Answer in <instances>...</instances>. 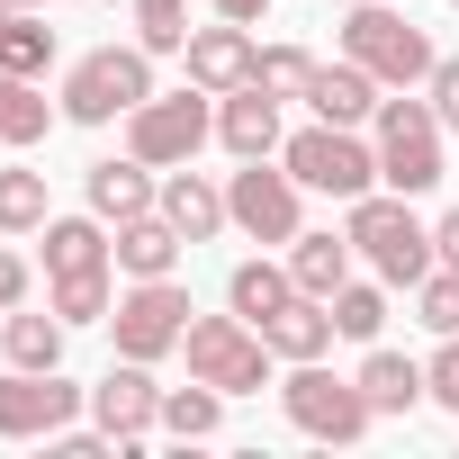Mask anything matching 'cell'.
Returning a JSON list of instances; mask_svg holds the SVG:
<instances>
[{"instance_id":"cell-1","label":"cell","mask_w":459,"mask_h":459,"mask_svg":"<svg viewBox=\"0 0 459 459\" xmlns=\"http://www.w3.org/2000/svg\"><path fill=\"white\" fill-rule=\"evenodd\" d=\"M342 235H351V253L387 280V289H414L441 253H432V225L414 216V198L405 189H360L351 198V216H342Z\"/></svg>"},{"instance_id":"cell-2","label":"cell","mask_w":459,"mask_h":459,"mask_svg":"<svg viewBox=\"0 0 459 459\" xmlns=\"http://www.w3.org/2000/svg\"><path fill=\"white\" fill-rule=\"evenodd\" d=\"M441 117H432V100H414V91H387L378 100V117H369V144H378V189H405V198H423V189H441L450 180V162H441Z\"/></svg>"},{"instance_id":"cell-3","label":"cell","mask_w":459,"mask_h":459,"mask_svg":"<svg viewBox=\"0 0 459 459\" xmlns=\"http://www.w3.org/2000/svg\"><path fill=\"white\" fill-rule=\"evenodd\" d=\"M342 55H351L378 91H423L432 64H441V46H432L405 10H387V0H360V10H342Z\"/></svg>"},{"instance_id":"cell-4","label":"cell","mask_w":459,"mask_h":459,"mask_svg":"<svg viewBox=\"0 0 459 459\" xmlns=\"http://www.w3.org/2000/svg\"><path fill=\"white\" fill-rule=\"evenodd\" d=\"M153 100V46H91L73 73H64V117L73 126H117Z\"/></svg>"},{"instance_id":"cell-5","label":"cell","mask_w":459,"mask_h":459,"mask_svg":"<svg viewBox=\"0 0 459 459\" xmlns=\"http://www.w3.org/2000/svg\"><path fill=\"white\" fill-rule=\"evenodd\" d=\"M180 360H189V378H207V387H225V396H262L280 351H271V333H262V325H244L235 307H225V316H189Z\"/></svg>"},{"instance_id":"cell-6","label":"cell","mask_w":459,"mask_h":459,"mask_svg":"<svg viewBox=\"0 0 459 459\" xmlns=\"http://www.w3.org/2000/svg\"><path fill=\"white\" fill-rule=\"evenodd\" d=\"M207 135H216V91H198V82L153 91V100L126 117V153H135V162H153V171L198 162V144H207Z\"/></svg>"},{"instance_id":"cell-7","label":"cell","mask_w":459,"mask_h":459,"mask_svg":"<svg viewBox=\"0 0 459 459\" xmlns=\"http://www.w3.org/2000/svg\"><path fill=\"white\" fill-rule=\"evenodd\" d=\"M280 162L298 171V189H316V198H360V189H378V144H360V126H298L289 144H280Z\"/></svg>"},{"instance_id":"cell-8","label":"cell","mask_w":459,"mask_h":459,"mask_svg":"<svg viewBox=\"0 0 459 459\" xmlns=\"http://www.w3.org/2000/svg\"><path fill=\"white\" fill-rule=\"evenodd\" d=\"M280 405H289V423H298L307 441H360V432L378 423V405L360 396V378H333L325 360H289Z\"/></svg>"},{"instance_id":"cell-9","label":"cell","mask_w":459,"mask_h":459,"mask_svg":"<svg viewBox=\"0 0 459 459\" xmlns=\"http://www.w3.org/2000/svg\"><path fill=\"white\" fill-rule=\"evenodd\" d=\"M225 216H235L253 244H289L307 225V189H298V171L280 153H262V162H244L235 180H225Z\"/></svg>"},{"instance_id":"cell-10","label":"cell","mask_w":459,"mask_h":459,"mask_svg":"<svg viewBox=\"0 0 459 459\" xmlns=\"http://www.w3.org/2000/svg\"><path fill=\"white\" fill-rule=\"evenodd\" d=\"M189 289L180 280H135L117 307H108V333H117V360H162V351H180V333H189Z\"/></svg>"},{"instance_id":"cell-11","label":"cell","mask_w":459,"mask_h":459,"mask_svg":"<svg viewBox=\"0 0 459 459\" xmlns=\"http://www.w3.org/2000/svg\"><path fill=\"white\" fill-rule=\"evenodd\" d=\"M82 405L91 387H73L64 369H10L0 378V441H55Z\"/></svg>"},{"instance_id":"cell-12","label":"cell","mask_w":459,"mask_h":459,"mask_svg":"<svg viewBox=\"0 0 459 459\" xmlns=\"http://www.w3.org/2000/svg\"><path fill=\"white\" fill-rule=\"evenodd\" d=\"M180 64H189V82L198 91H244V82H262V46H253V28L244 19H216V28H189V46H180Z\"/></svg>"},{"instance_id":"cell-13","label":"cell","mask_w":459,"mask_h":459,"mask_svg":"<svg viewBox=\"0 0 459 459\" xmlns=\"http://www.w3.org/2000/svg\"><path fill=\"white\" fill-rule=\"evenodd\" d=\"M91 414H100V432H117L126 450H144V432L162 423V387H153V360H117V369L91 387Z\"/></svg>"},{"instance_id":"cell-14","label":"cell","mask_w":459,"mask_h":459,"mask_svg":"<svg viewBox=\"0 0 459 459\" xmlns=\"http://www.w3.org/2000/svg\"><path fill=\"white\" fill-rule=\"evenodd\" d=\"M280 91H262V82H244V91H225L216 100V144L235 153V162H262V153H280L289 144V126H280Z\"/></svg>"},{"instance_id":"cell-15","label":"cell","mask_w":459,"mask_h":459,"mask_svg":"<svg viewBox=\"0 0 459 459\" xmlns=\"http://www.w3.org/2000/svg\"><path fill=\"white\" fill-rule=\"evenodd\" d=\"M82 198H91V216L126 225V216H144V207L162 198V171H153V162H135V153H108V162H91V171H82Z\"/></svg>"},{"instance_id":"cell-16","label":"cell","mask_w":459,"mask_h":459,"mask_svg":"<svg viewBox=\"0 0 459 459\" xmlns=\"http://www.w3.org/2000/svg\"><path fill=\"white\" fill-rule=\"evenodd\" d=\"M46 280H73V271H117V235L108 216H46Z\"/></svg>"},{"instance_id":"cell-17","label":"cell","mask_w":459,"mask_h":459,"mask_svg":"<svg viewBox=\"0 0 459 459\" xmlns=\"http://www.w3.org/2000/svg\"><path fill=\"white\" fill-rule=\"evenodd\" d=\"M180 253H189V235H180L162 207H144V216H126V225H117V271H126V280H171V271H180Z\"/></svg>"},{"instance_id":"cell-18","label":"cell","mask_w":459,"mask_h":459,"mask_svg":"<svg viewBox=\"0 0 459 459\" xmlns=\"http://www.w3.org/2000/svg\"><path fill=\"white\" fill-rule=\"evenodd\" d=\"M153 207L180 225L189 244H216L225 225H235V216H225V189H216L207 171H189V162H180V171H162V198H153Z\"/></svg>"},{"instance_id":"cell-19","label":"cell","mask_w":459,"mask_h":459,"mask_svg":"<svg viewBox=\"0 0 459 459\" xmlns=\"http://www.w3.org/2000/svg\"><path fill=\"white\" fill-rule=\"evenodd\" d=\"M378 100H387V91H378L351 55H342V64H316V82H307V108H316L325 126H369V117H378Z\"/></svg>"},{"instance_id":"cell-20","label":"cell","mask_w":459,"mask_h":459,"mask_svg":"<svg viewBox=\"0 0 459 459\" xmlns=\"http://www.w3.org/2000/svg\"><path fill=\"white\" fill-rule=\"evenodd\" d=\"M280 262H289V280H298L307 298H333L360 253H351V235H333V225H325V235H307V225H298V235L280 244Z\"/></svg>"},{"instance_id":"cell-21","label":"cell","mask_w":459,"mask_h":459,"mask_svg":"<svg viewBox=\"0 0 459 459\" xmlns=\"http://www.w3.org/2000/svg\"><path fill=\"white\" fill-rule=\"evenodd\" d=\"M262 333H271V351H280V360H325V351L342 342V333H333V307H325V298H307V289H298Z\"/></svg>"},{"instance_id":"cell-22","label":"cell","mask_w":459,"mask_h":459,"mask_svg":"<svg viewBox=\"0 0 459 459\" xmlns=\"http://www.w3.org/2000/svg\"><path fill=\"white\" fill-rule=\"evenodd\" d=\"M360 378V396L378 405V414H414L432 387H423V360H405V351H387V342H369V360L351 369Z\"/></svg>"},{"instance_id":"cell-23","label":"cell","mask_w":459,"mask_h":459,"mask_svg":"<svg viewBox=\"0 0 459 459\" xmlns=\"http://www.w3.org/2000/svg\"><path fill=\"white\" fill-rule=\"evenodd\" d=\"M289 298H298L289 262H235V271H225V307H235L244 325H271V316H280Z\"/></svg>"},{"instance_id":"cell-24","label":"cell","mask_w":459,"mask_h":459,"mask_svg":"<svg viewBox=\"0 0 459 459\" xmlns=\"http://www.w3.org/2000/svg\"><path fill=\"white\" fill-rule=\"evenodd\" d=\"M64 108H46V82H28V73H0V144L10 153H28V144H46V126H55Z\"/></svg>"},{"instance_id":"cell-25","label":"cell","mask_w":459,"mask_h":459,"mask_svg":"<svg viewBox=\"0 0 459 459\" xmlns=\"http://www.w3.org/2000/svg\"><path fill=\"white\" fill-rule=\"evenodd\" d=\"M64 333H73V325H64L55 307H46V316L19 307L10 325H0V351H10V369H64Z\"/></svg>"},{"instance_id":"cell-26","label":"cell","mask_w":459,"mask_h":459,"mask_svg":"<svg viewBox=\"0 0 459 459\" xmlns=\"http://www.w3.org/2000/svg\"><path fill=\"white\" fill-rule=\"evenodd\" d=\"M0 73H28V82L55 73V28L37 10H0Z\"/></svg>"},{"instance_id":"cell-27","label":"cell","mask_w":459,"mask_h":459,"mask_svg":"<svg viewBox=\"0 0 459 459\" xmlns=\"http://www.w3.org/2000/svg\"><path fill=\"white\" fill-rule=\"evenodd\" d=\"M46 216H55V198H46V171H28V162H10L0 171V235H46Z\"/></svg>"},{"instance_id":"cell-28","label":"cell","mask_w":459,"mask_h":459,"mask_svg":"<svg viewBox=\"0 0 459 459\" xmlns=\"http://www.w3.org/2000/svg\"><path fill=\"white\" fill-rule=\"evenodd\" d=\"M216 423H225V387H207V378L162 387V423H153V432H171V441H207Z\"/></svg>"},{"instance_id":"cell-29","label":"cell","mask_w":459,"mask_h":459,"mask_svg":"<svg viewBox=\"0 0 459 459\" xmlns=\"http://www.w3.org/2000/svg\"><path fill=\"white\" fill-rule=\"evenodd\" d=\"M325 307H333V333H342V342H378V325H387V280H342Z\"/></svg>"},{"instance_id":"cell-30","label":"cell","mask_w":459,"mask_h":459,"mask_svg":"<svg viewBox=\"0 0 459 459\" xmlns=\"http://www.w3.org/2000/svg\"><path fill=\"white\" fill-rule=\"evenodd\" d=\"M64 325H108V307H117V271H73V280H55V298H46Z\"/></svg>"},{"instance_id":"cell-31","label":"cell","mask_w":459,"mask_h":459,"mask_svg":"<svg viewBox=\"0 0 459 459\" xmlns=\"http://www.w3.org/2000/svg\"><path fill=\"white\" fill-rule=\"evenodd\" d=\"M135 46L180 55V46H189V0H135Z\"/></svg>"},{"instance_id":"cell-32","label":"cell","mask_w":459,"mask_h":459,"mask_svg":"<svg viewBox=\"0 0 459 459\" xmlns=\"http://www.w3.org/2000/svg\"><path fill=\"white\" fill-rule=\"evenodd\" d=\"M414 316H423L432 333H459V271H450V262H432V271L414 280Z\"/></svg>"},{"instance_id":"cell-33","label":"cell","mask_w":459,"mask_h":459,"mask_svg":"<svg viewBox=\"0 0 459 459\" xmlns=\"http://www.w3.org/2000/svg\"><path fill=\"white\" fill-rule=\"evenodd\" d=\"M307 82H316V55H307V46H262V91L307 100Z\"/></svg>"},{"instance_id":"cell-34","label":"cell","mask_w":459,"mask_h":459,"mask_svg":"<svg viewBox=\"0 0 459 459\" xmlns=\"http://www.w3.org/2000/svg\"><path fill=\"white\" fill-rule=\"evenodd\" d=\"M423 387H432V405H450V414H459V333H441V351L423 360Z\"/></svg>"},{"instance_id":"cell-35","label":"cell","mask_w":459,"mask_h":459,"mask_svg":"<svg viewBox=\"0 0 459 459\" xmlns=\"http://www.w3.org/2000/svg\"><path fill=\"white\" fill-rule=\"evenodd\" d=\"M423 100H432V117H441V126L459 135V55H441V64H432V82H423Z\"/></svg>"},{"instance_id":"cell-36","label":"cell","mask_w":459,"mask_h":459,"mask_svg":"<svg viewBox=\"0 0 459 459\" xmlns=\"http://www.w3.org/2000/svg\"><path fill=\"white\" fill-rule=\"evenodd\" d=\"M19 307H28V253L0 244V316H19Z\"/></svg>"},{"instance_id":"cell-37","label":"cell","mask_w":459,"mask_h":459,"mask_svg":"<svg viewBox=\"0 0 459 459\" xmlns=\"http://www.w3.org/2000/svg\"><path fill=\"white\" fill-rule=\"evenodd\" d=\"M432 253L459 271V207H441V225H432Z\"/></svg>"},{"instance_id":"cell-38","label":"cell","mask_w":459,"mask_h":459,"mask_svg":"<svg viewBox=\"0 0 459 459\" xmlns=\"http://www.w3.org/2000/svg\"><path fill=\"white\" fill-rule=\"evenodd\" d=\"M207 10H216V19H244V28H253V19H271V0H207Z\"/></svg>"},{"instance_id":"cell-39","label":"cell","mask_w":459,"mask_h":459,"mask_svg":"<svg viewBox=\"0 0 459 459\" xmlns=\"http://www.w3.org/2000/svg\"><path fill=\"white\" fill-rule=\"evenodd\" d=\"M0 10H46V0H0Z\"/></svg>"},{"instance_id":"cell-40","label":"cell","mask_w":459,"mask_h":459,"mask_svg":"<svg viewBox=\"0 0 459 459\" xmlns=\"http://www.w3.org/2000/svg\"><path fill=\"white\" fill-rule=\"evenodd\" d=\"M333 10H360V0H333Z\"/></svg>"},{"instance_id":"cell-41","label":"cell","mask_w":459,"mask_h":459,"mask_svg":"<svg viewBox=\"0 0 459 459\" xmlns=\"http://www.w3.org/2000/svg\"><path fill=\"white\" fill-rule=\"evenodd\" d=\"M450 10H459V0H450Z\"/></svg>"}]
</instances>
